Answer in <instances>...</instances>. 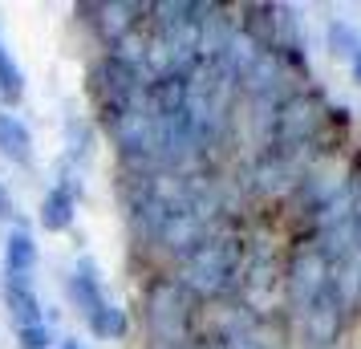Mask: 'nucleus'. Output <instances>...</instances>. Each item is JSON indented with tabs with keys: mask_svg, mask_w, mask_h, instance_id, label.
Here are the masks:
<instances>
[{
	"mask_svg": "<svg viewBox=\"0 0 361 349\" xmlns=\"http://www.w3.org/2000/svg\"><path fill=\"white\" fill-rule=\"evenodd\" d=\"M345 264L353 268V276H345V281L353 284V288H357V300H361V248H357V256H353V260H345ZM341 276H337V284H345Z\"/></svg>",
	"mask_w": 361,
	"mask_h": 349,
	"instance_id": "obj_17",
	"label": "nucleus"
},
{
	"mask_svg": "<svg viewBox=\"0 0 361 349\" xmlns=\"http://www.w3.org/2000/svg\"><path fill=\"white\" fill-rule=\"evenodd\" d=\"M212 345L215 349H268V341H264L260 329H256V317L244 313V309H231V313L219 321Z\"/></svg>",
	"mask_w": 361,
	"mask_h": 349,
	"instance_id": "obj_7",
	"label": "nucleus"
},
{
	"mask_svg": "<svg viewBox=\"0 0 361 349\" xmlns=\"http://www.w3.org/2000/svg\"><path fill=\"white\" fill-rule=\"evenodd\" d=\"M85 321H90V329H94V337H98V341H118V337H126V329H130L126 313H122L118 305H110V300H106L102 309H94Z\"/></svg>",
	"mask_w": 361,
	"mask_h": 349,
	"instance_id": "obj_13",
	"label": "nucleus"
},
{
	"mask_svg": "<svg viewBox=\"0 0 361 349\" xmlns=\"http://www.w3.org/2000/svg\"><path fill=\"white\" fill-rule=\"evenodd\" d=\"M345 313H349V300L345 293L337 288V281L329 284L325 293L317 300H309L305 309H300V337L309 341V349H333L341 341L345 333Z\"/></svg>",
	"mask_w": 361,
	"mask_h": 349,
	"instance_id": "obj_5",
	"label": "nucleus"
},
{
	"mask_svg": "<svg viewBox=\"0 0 361 349\" xmlns=\"http://www.w3.org/2000/svg\"><path fill=\"white\" fill-rule=\"evenodd\" d=\"M325 102L317 90H300V94H288L280 98V106L272 110V138H268V150L276 154H296L300 147H309L312 138L325 126Z\"/></svg>",
	"mask_w": 361,
	"mask_h": 349,
	"instance_id": "obj_3",
	"label": "nucleus"
},
{
	"mask_svg": "<svg viewBox=\"0 0 361 349\" xmlns=\"http://www.w3.org/2000/svg\"><path fill=\"white\" fill-rule=\"evenodd\" d=\"M61 349H85V345H82V341H73V337H66V345H61Z\"/></svg>",
	"mask_w": 361,
	"mask_h": 349,
	"instance_id": "obj_21",
	"label": "nucleus"
},
{
	"mask_svg": "<svg viewBox=\"0 0 361 349\" xmlns=\"http://www.w3.org/2000/svg\"><path fill=\"white\" fill-rule=\"evenodd\" d=\"M69 300H73L85 317L106 305V297H102V272L90 256H82L78 268H73V276H69Z\"/></svg>",
	"mask_w": 361,
	"mask_h": 349,
	"instance_id": "obj_8",
	"label": "nucleus"
},
{
	"mask_svg": "<svg viewBox=\"0 0 361 349\" xmlns=\"http://www.w3.org/2000/svg\"><path fill=\"white\" fill-rule=\"evenodd\" d=\"M4 305H8V313L17 321V329L41 325V300H37L29 281H8V276H4Z\"/></svg>",
	"mask_w": 361,
	"mask_h": 349,
	"instance_id": "obj_11",
	"label": "nucleus"
},
{
	"mask_svg": "<svg viewBox=\"0 0 361 349\" xmlns=\"http://www.w3.org/2000/svg\"><path fill=\"white\" fill-rule=\"evenodd\" d=\"M37 268V240L25 228H13L4 240V276L8 281H29V272Z\"/></svg>",
	"mask_w": 361,
	"mask_h": 349,
	"instance_id": "obj_9",
	"label": "nucleus"
},
{
	"mask_svg": "<svg viewBox=\"0 0 361 349\" xmlns=\"http://www.w3.org/2000/svg\"><path fill=\"white\" fill-rule=\"evenodd\" d=\"M0 154L20 166L33 159V134L13 110H0Z\"/></svg>",
	"mask_w": 361,
	"mask_h": 349,
	"instance_id": "obj_10",
	"label": "nucleus"
},
{
	"mask_svg": "<svg viewBox=\"0 0 361 349\" xmlns=\"http://www.w3.org/2000/svg\"><path fill=\"white\" fill-rule=\"evenodd\" d=\"M240 272H244V240L212 232L191 256L179 260L175 281L195 300H215V297H228L231 288H240Z\"/></svg>",
	"mask_w": 361,
	"mask_h": 349,
	"instance_id": "obj_1",
	"label": "nucleus"
},
{
	"mask_svg": "<svg viewBox=\"0 0 361 349\" xmlns=\"http://www.w3.org/2000/svg\"><path fill=\"white\" fill-rule=\"evenodd\" d=\"M154 349H159V345H154ZM179 349H215V345H212V341H187V345H179Z\"/></svg>",
	"mask_w": 361,
	"mask_h": 349,
	"instance_id": "obj_20",
	"label": "nucleus"
},
{
	"mask_svg": "<svg viewBox=\"0 0 361 349\" xmlns=\"http://www.w3.org/2000/svg\"><path fill=\"white\" fill-rule=\"evenodd\" d=\"M17 216V207H13V195H8V187L0 183V219H13Z\"/></svg>",
	"mask_w": 361,
	"mask_h": 349,
	"instance_id": "obj_18",
	"label": "nucleus"
},
{
	"mask_svg": "<svg viewBox=\"0 0 361 349\" xmlns=\"http://www.w3.org/2000/svg\"><path fill=\"white\" fill-rule=\"evenodd\" d=\"M82 13H94V29L98 37L114 49L122 37H130L142 25V13H150V4H130V0H102V4H85Z\"/></svg>",
	"mask_w": 361,
	"mask_h": 349,
	"instance_id": "obj_6",
	"label": "nucleus"
},
{
	"mask_svg": "<svg viewBox=\"0 0 361 349\" xmlns=\"http://www.w3.org/2000/svg\"><path fill=\"white\" fill-rule=\"evenodd\" d=\"M337 281V268L329 260L325 252L317 248V244H296V252L288 256V268H284V293H288V305H293L296 313L317 300L325 293L329 284Z\"/></svg>",
	"mask_w": 361,
	"mask_h": 349,
	"instance_id": "obj_4",
	"label": "nucleus"
},
{
	"mask_svg": "<svg viewBox=\"0 0 361 349\" xmlns=\"http://www.w3.org/2000/svg\"><path fill=\"white\" fill-rule=\"evenodd\" d=\"M17 341L20 349H49V325L41 321V325H25V329H17Z\"/></svg>",
	"mask_w": 361,
	"mask_h": 349,
	"instance_id": "obj_16",
	"label": "nucleus"
},
{
	"mask_svg": "<svg viewBox=\"0 0 361 349\" xmlns=\"http://www.w3.org/2000/svg\"><path fill=\"white\" fill-rule=\"evenodd\" d=\"M73 207H78V195L66 183L53 187L49 195L41 200V228L45 232H66V228H73Z\"/></svg>",
	"mask_w": 361,
	"mask_h": 349,
	"instance_id": "obj_12",
	"label": "nucleus"
},
{
	"mask_svg": "<svg viewBox=\"0 0 361 349\" xmlns=\"http://www.w3.org/2000/svg\"><path fill=\"white\" fill-rule=\"evenodd\" d=\"M199 300L175 276H159L147 288V329L159 349H179L191 341Z\"/></svg>",
	"mask_w": 361,
	"mask_h": 349,
	"instance_id": "obj_2",
	"label": "nucleus"
},
{
	"mask_svg": "<svg viewBox=\"0 0 361 349\" xmlns=\"http://www.w3.org/2000/svg\"><path fill=\"white\" fill-rule=\"evenodd\" d=\"M329 45H333V53H337V57H345V61H349V57L361 49V37H357V29H353V25L333 20V25H329Z\"/></svg>",
	"mask_w": 361,
	"mask_h": 349,
	"instance_id": "obj_15",
	"label": "nucleus"
},
{
	"mask_svg": "<svg viewBox=\"0 0 361 349\" xmlns=\"http://www.w3.org/2000/svg\"><path fill=\"white\" fill-rule=\"evenodd\" d=\"M349 69H353V82L361 85V49L353 53V57H349Z\"/></svg>",
	"mask_w": 361,
	"mask_h": 349,
	"instance_id": "obj_19",
	"label": "nucleus"
},
{
	"mask_svg": "<svg viewBox=\"0 0 361 349\" xmlns=\"http://www.w3.org/2000/svg\"><path fill=\"white\" fill-rule=\"evenodd\" d=\"M0 94L8 102H17L20 94H25V73H20V66L13 61V53L4 49V41H0Z\"/></svg>",
	"mask_w": 361,
	"mask_h": 349,
	"instance_id": "obj_14",
	"label": "nucleus"
}]
</instances>
